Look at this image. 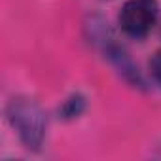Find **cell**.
I'll return each instance as SVG.
<instances>
[{
  "instance_id": "6da1fadb",
  "label": "cell",
  "mask_w": 161,
  "mask_h": 161,
  "mask_svg": "<svg viewBox=\"0 0 161 161\" xmlns=\"http://www.w3.org/2000/svg\"><path fill=\"white\" fill-rule=\"evenodd\" d=\"M89 29V38L93 44H97L101 47V51L104 53V57L110 61V64L114 66V70L118 72V76L123 82L138 91H148V84L142 76V72L138 70L136 63L133 61V57L127 53V49L116 42L112 31L108 29V23H104L99 17H93L91 23L87 25Z\"/></svg>"
},
{
  "instance_id": "7a4b0ae2",
  "label": "cell",
  "mask_w": 161,
  "mask_h": 161,
  "mask_svg": "<svg viewBox=\"0 0 161 161\" xmlns=\"http://www.w3.org/2000/svg\"><path fill=\"white\" fill-rule=\"evenodd\" d=\"M6 119L15 129L23 146L31 152H40L46 140L47 119L42 106L31 97H14L6 106Z\"/></svg>"
},
{
  "instance_id": "3957f363",
  "label": "cell",
  "mask_w": 161,
  "mask_h": 161,
  "mask_svg": "<svg viewBox=\"0 0 161 161\" xmlns=\"http://www.w3.org/2000/svg\"><path fill=\"white\" fill-rule=\"evenodd\" d=\"M157 14H159L157 0H127L121 6L118 21L121 31L129 38L142 40L155 25Z\"/></svg>"
},
{
  "instance_id": "277c9868",
  "label": "cell",
  "mask_w": 161,
  "mask_h": 161,
  "mask_svg": "<svg viewBox=\"0 0 161 161\" xmlns=\"http://www.w3.org/2000/svg\"><path fill=\"white\" fill-rule=\"evenodd\" d=\"M86 108H87L86 95H82V93H72L59 106V118L61 119H66V121L76 119V118H80V116L86 112Z\"/></svg>"
},
{
  "instance_id": "5b68a950",
  "label": "cell",
  "mask_w": 161,
  "mask_h": 161,
  "mask_svg": "<svg viewBox=\"0 0 161 161\" xmlns=\"http://www.w3.org/2000/svg\"><path fill=\"white\" fill-rule=\"evenodd\" d=\"M150 74L153 78V82L161 87V51H157L152 59H150Z\"/></svg>"
}]
</instances>
